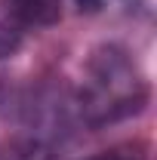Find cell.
Wrapping results in <instances>:
<instances>
[{
	"label": "cell",
	"mask_w": 157,
	"mask_h": 160,
	"mask_svg": "<svg viewBox=\"0 0 157 160\" xmlns=\"http://www.w3.org/2000/svg\"><path fill=\"white\" fill-rule=\"evenodd\" d=\"M148 102V83L120 46H99L86 62V77L80 86L74 111L86 126H105L139 114Z\"/></svg>",
	"instance_id": "obj_1"
},
{
	"label": "cell",
	"mask_w": 157,
	"mask_h": 160,
	"mask_svg": "<svg viewBox=\"0 0 157 160\" xmlns=\"http://www.w3.org/2000/svg\"><path fill=\"white\" fill-rule=\"evenodd\" d=\"M0 160H56V151L43 136H13L0 142Z\"/></svg>",
	"instance_id": "obj_2"
},
{
	"label": "cell",
	"mask_w": 157,
	"mask_h": 160,
	"mask_svg": "<svg viewBox=\"0 0 157 160\" xmlns=\"http://www.w3.org/2000/svg\"><path fill=\"white\" fill-rule=\"evenodd\" d=\"M25 34H28V25L22 22V16L9 6V0H0V59H9L19 52Z\"/></svg>",
	"instance_id": "obj_3"
},
{
	"label": "cell",
	"mask_w": 157,
	"mask_h": 160,
	"mask_svg": "<svg viewBox=\"0 0 157 160\" xmlns=\"http://www.w3.org/2000/svg\"><path fill=\"white\" fill-rule=\"evenodd\" d=\"M9 6L22 16L28 28H46L62 19V0H9Z\"/></svg>",
	"instance_id": "obj_4"
},
{
	"label": "cell",
	"mask_w": 157,
	"mask_h": 160,
	"mask_svg": "<svg viewBox=\"0 0 157 160\" xmlns=\"http://www.w3.org/2000/svg\"><path fill=\"white\" fill-rule=\"evenodd\" d=\"M123 3H129V0H74V6H77L80 12H108V9H114V6H123Z\"/></svg>",
	"instance_id": "obj_5"
},
{
	"label": "cell",
	"mask_w": 157,
	"mask_h": 160,
	"mask_svg": "<svg viewBox=\"0 0 157 160\" xmlns=\"http://www.w3.org/2000/svg\"><path fill=\"white\" fill-rule=\"evenodd\" d=\"M89 160H139L129 148H117V151H105V154H99V157H89Z\"/></svg>",
	"instance_id": "obj_6"
}]
</instances>
